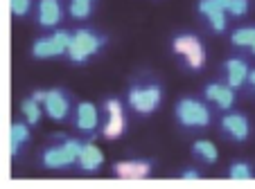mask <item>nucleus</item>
Wrapping results in <instances>:
<instances>
[{"label":"nucleus","instance_id":"obj_24","mask_svg":"<svg viewBox=\"0 0 255 189\" xmlns=\"http://www.w3.org/2000/svg\"><path fill=\"white\" fill-rule=\"evenodd\" d=\"M249 11V0H231L226 7V14L231 16H244Z\"/></svg>","mask_w":255,"mask_h":189},{"label":"nucleus","instance_id":"obj_5","mask_svg":"<svg viewBox=\"0 0 255 189\" xmlns=\"http://www.w3.org/2000/svg\"><path fill=\"white\" fill-rule=\"evenodd\" d=\"M172 50H174V54L185 59L190 70H203V65H206V48H203V43L199 41V36H194V34L174 36Z\"/></svg>","mask_w":255,"mask_h":189},{"label":"nucleus","instance_id":"obj_4","mask_svg":"<svg viewBox=\"0 0 255 189\" xmlns=\"http://www.w3.org/2000/svg\"><path fill=\"white\" fill-rule=\"evenodd\" d=\"M163 102V88L160 83H144V86H133L129 90V106L138 115H151L160 108Z\"/></svg>","mask_w":255,"mask_h":189},{"label":"nucleus","instance_id":"obj_13","mask_svg":"<svg viewBox=\"0 0 255 189\" xmlns=\"http://www.w3.org/2000/svg\"><path fill=\"white\" fill-rule=\"evenodd\" d=\"M75 165H77L82 171H88V174H91V171H97L102 165H104V153H102V149L95 146L93 142H84Z\"/></svg>","mask_w":255,"mask_h":189},{"label":"nucleus","instance_id":"obj_23","mask_svg":"<svg viewBox=\"0 0 255 189\" xmlns=\"http://www.w3.org/2000/svg\"><path fill=\"white\" fill-rule=\"evenodd\" d=\"M9 9L14 16H27L32 9V0H9Z\"/></svg>","mask_w":255,"mask_h":189},{"label":"nucleus","instance_id":"obj_21","mask_svg":"<svg viewBox=\"0 0 255 189\" xmlns=\"http://www.w3.org/2000/svg\"><path fill=\"white\" fill-rule=\"evenodd\" d=\"M93 2L95 0H70L68 11H70V16L75 20H86L93 14Z\"/></svg>","mask_w":255,"mask_h":189},{"label":"nucleus","instance_id":"obj_14","mask_svg":"<svg viewBox=\"0 0 255 189\" xmlns=\"http://www.w3.org/2000/svg\"><path fill=\"white\" fill-rule=\"evenodd\" d=\"M39 25L45 29L57 27L63 18V9L59 0H39Z\"/></svg>","mask_w":255,"mask_h":189},{"label":"nucleus","instance_id":"obj_9","mask_svg":"<svg viewBox=\"0 0 255 189\" xmlns=\"http://www.w3.org/2000/svg\"><path fill=\"white\" fill-rule=\"evenodd\" d=\"M113 174L122 180H144L151 176L149 160H122L113 165Z\"/></svg>","mask_w":255,"mask_h":189},{"label":"nucleus","instance_id":"obj_12","mask_svg":"<svg viewBox=\"0 0 255 189\" xmlns=\"http://www.w3.org/2000/svg\"><path fill=\"white\" fill-rule=\"evenodd\" d=\"M100 124V111L95 104L91 102H79L77 111H75V126L82 133H93Z\"/></svg>","mask_w":255,"mask_h":189},{"label":"nucleus","instance_id":"obj_11","mask_svg":"<svg viewBox=\"0 0 255 189\" xmlns=\"http://www.w3.org/2000/svg\"><path fill=\"white\" fill-rule=\"evenodd\" d=\"M203 95H206L208 102H212L215 106L222 108V111H231L233 104H235V92H233V88L228 83H219V81L208 83Z\"/></svg>","mask_w":255,"mask_h":189},{"label":"nucleus","instance_id":"obj_18","mask_svg":"<svg viewBox=\"0 0 255 189\" xmlns=\"http://www.w3.org/2000/svg\"><path fill=\"white\" fill-rule=\"evenodd\" d=\"M192 153L197 155L199 160L208 162V165H215L217 158H219V153H217V146L212 144L210 140H197L192 144Z\"/></svg>","mask_w":255,"mask_h":189},{"label":"nucleus","instance_id":"obj_1","mask_svg":"<svg viewBox=\"0 0 255 189\" xmlns=\"http://www.w3.org/2000/svg\"><path fill=\"white\" fill-rule=\"evenodd\" d=\"M59 144L48 146V149L41 153V165L45 169H68L77 162V155L82 151V140L77 137H66L63 133H59Z\"/></svg>","mask_w":255,"mask_h":189},{"label":"nucleus","instance_id":"obj_8","mask_svg":"<svg viewBox=\"0 0 255 189\" xmlns=\"http://www.w3.org/2000/svg\"><path fill=\"white\" fill-rule=\"evenodd\" d=\"M222 128L231 140L235 142H246L251 135V124L249 117L242 115V113H228L222 117Z\"/></svg>","mask_w":255,"mask_h":189},{"label":"nucleus","instance_id":"obj_25","mask_svg":"<svg viewBox=\"0 0 255 189\" xmlns=\"http://www.w3.org/2000/svg\"><path fill=\"white\" fill-rule=\"evenodd\" d=\"M70 32H66V29H57L52 34V41L59 45V48L63 50V54H66V50H68V45H70Z\"/></svg>","mask_w":255,"mask_h":189},{"label":"nucleus","instance_id":"obj_22","mask_svg":"<svg viewBox=\"0 0 255 189\" xmlns=\"http://www.w3.org/2000/svg\"><path fill=\"white\" fill-rule=\"evenodd\" d=\"M228 176L233 180H251L253 171H251V165H246V162H233L231 169H228Z\"/></svg>","mask_w":255,"mask_h":189},{"label":"nucleus","instance_id":"obj_6","mask_svg":"<svg viewBox=\"0 0 255 189\" xmlns=\"http://www.w3.org/2000/svg\"><path fill=\"white\" fill-rule=\"evenodd\" d=\"M106 122L102 126V135L106 140H118L125 133V108L120 99H106L104 102Z\"/></svg>","mask_w":255,"mask_h":189},{"label":"nucleus","instance_id":"obj_27","mask_svg":"<svg viewBox=\"0 0 255 189\" xmlns=\"http://www.w3.org/2000/svg\"><path fill=\"white\" fill-rule=\"evenodd\" d=\"M32 99H36L39 104H43V99H45V90H34L32 95H29Z\"/></svg>","mask_w":255,"mask_h":189},{"label":"nucleus","instance_id":"obj_2","mask_svg":"<svg viewBox=\"0 0 255 189\" xmlns=\"http://www.w3.org/2000/svg\"><path fill=\"white\" fill-rule=\"evenodd\" d=\"M106 39L97 32L88 27H79L75 29V34L70 36V45H68L66 54L72 63H86L91 57H95L102 48H104Z\"/></svg>","mask_w":255,"mask_h":189},{"label":"nucleus","instance_id":"obj_26","mask_svg":"<svg viewBox=\"0 0 255 189\" xmlns=\"http://www.w3.org/2000/svg\"><path fill=\"white\" fill-rule=\"evenodd\" d=\"M181 178H183V180H199V178H201V171L185 169V171H181Z\"/></svg>","mask_w":255,"mask_h":189},{"label":"nucleus","instance_id":"obj_28","mask_svg":"<svg viewBox=\"0 0 255 189\" xmlns=\"http://www.w3.org/2000/svg\"><path fill=\"white\" fill-rule=\"evenodd\" d=\"M246 81H249L251 86L255 88V70H249V77H246Z\"/></svg>","mask_w":255,"mask_h":189},{"label":"nucleus","instance_id":"obj_10","mask_svg":"<svg viewBox=\"0 0 255 189\" xmlns=\"http://www.w3.org/2000/svg\"><path fill=\"white\" fill-rule=\"evenodd\" d=\"M199 14H203L208 18V23H210L212 32H217V34H222V32H226V9H224L217 0H199L197 5Z\"/></svg>","mask_w":255,"mask_h":189},{"label":"nucleus","instance_id":"obj_3","mask_svg":"<svg viewBox=\"0 0 255 189\" xmlns=\"http://www.w3.org/2000/svg\"><path fill=\"white\" fill-rule=\"evenodd\" d=\"M174 117L183 128H206L212 122L210 108L203 102L192 97H183L178 99L176 106H174Z\"/></svg>","mask_w":255,"mask_h":189},{"label":"nucleus","instance_id":"obj_7","mask_svg":"<svg viewBox=\"0 0 255 189\" xmlns=\"http://www.w3.org/2000/svg\"><path fill=\"white\" fill-rule=\"evenodd\" d=\"M43 113L54 122H63L70 115V97L68 92L61 88H52V90H45V99H43Z\"/></svg>","mask_w":255,"mask_h":189},{"label":"nucleus","instance_id":"obj_19","mask_svg":"<svg viewBox=\"0 0 255 189\" xmlns=\"http://www.w3.org/2000/svg\"><path fill=\"white\" fill-rule=\"evenodd\" d=\"M20 113L25 115V122H27L29 126H36L41 122V117H43V106H41L36 99L27 97L20 102Z\"/></svg>","mask_w":255,"mask_h":189},{"label":"nucleus","instance_id":"obj_15","mask_svg":"<svg viewBox=\"0 0 255 189\" xmlns=\"http://www.w3.org/2000/svg\"><path fill=\"white\" fill-rule=\"evenodd\" d=\"M224 70H226V81L228 86L235 90V88H242L246 83V77H249V63L244 59H228L224 63Z\"/></svg>","mask_w":255,"mask_h":189},{"label":"nucleus","instance_id":"obj_20","mask_svg":"<svg viewBox=\"0 0 255 189\" xmlns=\"http://www.w3.org/2000/svg\"><path fill=\"white\" fill-rule=\"evenodd\" d=\"M231 43L237 48H249L255 54V27H240L231 34Z\"/></svg>","mask_w":255,"mask_h":189},{"label":"nucleus","instance_id":"obj_29","mask_svg":"<svg viewBox=\"0 0 255 189\" xmlns=\"http://www.w3.org/2000/svg\"><path fill=\"white\" fill-rule=\"evenodd\" d=\"M217 2H219V5H222L224 9H226V7H228V2H231V0H217Z\"/></svg>","mask_w":255,"mask_h":189},{"label":"nucleus","instance_id":"obj_17","mask_svg":"<svg viewBox=\"0 0 255 189\" xmlns=\"http://www.w3.org/2000/svg\"><path fill=\"white\" fill-rule=\"evenodd\" d=\"M61 54H63V50L54 43L52 36H43V39L34 41V45H32L34 59H54V57H61Z\"/></svg>","mask_w":255,"mask_h":189},{"label":"nucleus","instance_id":"obj_16","mask_svg":"<svg viewBox=\"0 0 255 189\" xmlns=\"http://www.w3.org/2000/svg\"><path fill=\"white\" fill-rule=\"evenodd\" d=\"M29 137H32V133H29L27 122H14L11 128H9V151H11V155H18L20 146L27 144Z\"/></svg>","mask_w":255,"mask_h":189}]
</instances>
